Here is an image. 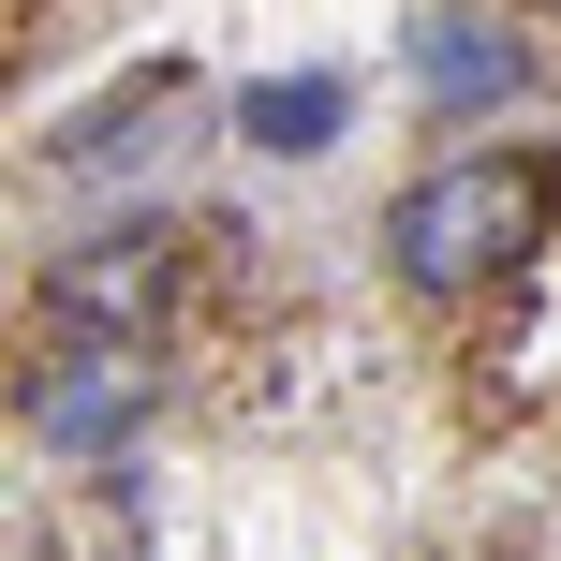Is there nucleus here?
Segmentation results:
<instances>
[{"instance_id": "4", "label": "nucleus", "mask_w": 561, "mask_h": 561, "mask_svg": "<svg viewBox=\"0 0 561 561\" xmlns=\"http://www.w3.org/2000/svg\"><path fill=\"white\" fill-rule=\"evenodd\" d=\"M414 75L444 89V104H503V89H517V45H503V30H473V15H428Z\"/></svg>"}, {"instance_id": "3", "label": "nucleus", "mask_w": 561, "mask_h": 561, "mask_svg": "<svg viewBox=\"0 0 561 561\" xmlns=\"http://www.w3.org/2000/svg\"><path fill=\"white\" fill-rule=\"evenodd\" d=\"M148 296H163V252H148V237H104V266H59V280H45L59 325H134Z\"/></svg>"}, {"instance_id": "5", "label": "nucleus", "mask_w": 561, "mask_h": 561, "mask_svg": "<svg viewBox=\"0 0 561 561\" xmlns=\"http://www.w3.org/2000/svg\"><path fill=\"white\" fill-rule=\"evenodd\" d=\"M252 134H266V148H325V134H340V89H325V75L252 89Z\"/></svg>"}, {"instance_id": "2", "label": "nucleus", "mask_w": 561, "mask_h": 561, "mask_svg": "<svg viewBox=\"0 0 561 561\" xmlns=\"http://www.w3.org/2000/svg\"><path fill=\"white\" fill-rule=\"evenodd\" d=\"M134 414H148V340H75V355L30 385V444H59V458L118 444Z\"/></svg>"}, {"instance_id": "1", "label": "nucleus", "mask_w": 561, "mask_h": 561, "mask_svg": "<svg viewBox=\"0 0 561 561\" xmlns=\"http://www.w3.org/2000/svg\"><path fill=\"white\" fill-rule=\"evenodd\" d=\"M533 222H547V178H533V163H444V178H414V193H399L385 252H399V280L458 296V280H488V266L533 252Z\"/></svg>"}]
</instances>
